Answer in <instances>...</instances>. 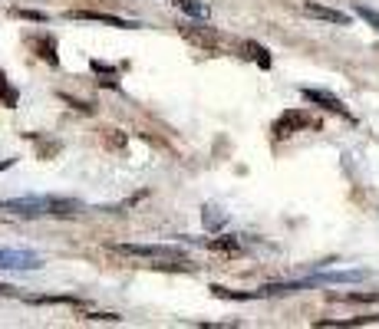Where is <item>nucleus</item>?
<instances>
[{"label":"nucleus","mask_w":379,"mask_h":329,"mask_svg":"<svg viewBox=\"0 0 379 329\" xmlns=\"http://www.w3.org/2000/svg\"><path fill=\"white\" fill-rule=\"evenodd\" d=\"M89 66H92L96 73H106V76H113V73H116V66H109V63H99V60H92Z\"/></svg>","instance_id":"obj_18"},{"label":"nucleus","mask_w":379,"mask_h":329,"mask_svg":"<svg viewBox=\"0 0 379 329\" xmlns=\"http://www.w3.org/2000/svg\"><path fill=\"white\" fill-rule=\"evenodd\" d=\"M205 247L218 250V254H235L241 244H237V237H211V240H205Z\"/></svg>","instance_id":"obj_13"},{"label":"nucleus","mask_w":379,"mask_h":329,"mask_svg":"<svg viewBox=\"0 0 379 329\" xmlns=\"http://www.w3.org/2000/svg\"><path fill=\"white\" fill-rule=\"evenodd\" d=\"M237 46H241V53H244L251 63H257L261 70H271V53H267V46H261V43H254V40H241Z\"/></svg>","instance_id":"obj_9"},{"label":"nucleus","mask_w":379,"mask_h":329,"mask_svg":"<svg viewBox=\"0 0 379 329\" xmlns=\"http://www.w3.org/2000/svg\"><path fill=\"white\" fill-rule=\"evenodd\" d=\"M300 96L307 102H317V106H323V109H330V112H340V116H347V106L333 96V92H327V89H310V86H304L300 89Z\"/></svg>","instance_id":"obj_7"},{"label":"nucleus","mask_w":379,"mask_h":329,"mask_svg":"<svg viewBox=\"0 0 379 329\" xmlns=\"http://www.w3.org/2000/svg\"><path fill=\"white\" fill-rule=\"evenodd\" d=\"M0 293H4V297H17V290L7 287V283H0Z\"/></svg>","instance_id":"obj_19"},{"label":"nucleus","mask_w":379,"mask_h":329,"mask_svg":"<svg viewBox=\"0 0 379 329\" xmlns=\"http://www.w3.org/2000/svg\"><path fill=\"white\" fill-rule=\"evenodd\" d=\"M313 125H320L310 112H304V109H290V112H284L280 119L274 122V135L277 139H287V135H294V132H300V129H313Z\"/></svg>","instance_id":"obj_3"},{"label":"nucleus","mask_w":379,"mask_h":329,"mask_svg":"<svg viewBox=\"0 0 379 329\" xmlns=\"http://www.w3.org/2000/svg\"><path fill=\"white\" fill-rule=\"evenodd\" d=\"M13 17H20V20H33V23H46V13L40 11H27V7H13Z\"/></svg>","instance_id":"obj_14"},{"label":"nucleus","mask_w":379,"mask_h":329,"mask_svg":"<svg viewBox=\"0 0 379 329\" xmlns=\"http://www.w3.org/2000/svg\"><path fill=\"white\" fill-rule=\"evenodd\" d=\"M0 211L17 214V218H73V214H82L86 204L76 198H63V194H23V198L0 201Z\"/></svg>","instance_id":"obj_1"},{"label":"nucleus","mask_w":379,"mask_h":329,"mask_svg":"<svg viewBox=\"0 0 379 329\" xmlns=\"http://www.w3.org/2000/svg\"><path fill=\"white\" fill-rule=\"evenodd\" d=\"M165 4H175V0H165Z\"/></svg>","instance_id":"obj_20"},{"label":"nucleus","mask_w":379,"mask_h":329,"mask_svg":"<svg viewBox=\"0 0 379 329\" xmlns=\"http://www.w3.org/2000/svg\"><path fill=\"white\" fill-rule=\"evenodd\" d=\"M178 30H182L185 40H192L195 46H201V50H218V33L211 30V27H195V23H178Z\"/></svg>","instance_id":"obj_6"},{"label":"nucleus","mask_w":379,"mask_h":329,"mask_svg":"<svg viewBox=\"0 0 379 329\" xmlns=\"http://www.w3.org/2000/svg\"><path fill=\"white\" fill-rule=\"evenodd\" d=\"M330 299H349V303H373L379 293H347V297H330Z\"/></svg>","instance_id":"obj_16"},{"label":"nucleus","mask_w":379,"mask_h":329,"mask_svg":"<svg viewBox=\"0 0 379 329\" xmlns=\"http://www.w3.org/2000/svg\"><path fill=\"white\" fill-rule=\"evenodd\" d=\"M30 46L37 50L40 60H46L50 66H60V56H56V43H53V37H33Z\"/></svg>","instance_id":"obj_11"},{"label":"nucleus","mask_w":379,"mask_h":329,"mask_svg":"<svg viewBox=\"0 0 379 329\" xmlns=\"http://www.w3.org/2000/svg\"><path fill=\"white\" fill-rule=\"evenodd\" d=\"M0 102L7 106V109H17V102H20V96H17V89L11 86V80L0 73Z\"/></svg>","instance_id":"obj_12"},{"label":"nucleus","mask_w":379,"mask_h":329,"mask_svg":"<svg viewBox=\"0 0 379 329\" xmlns=\"http://www.w3.org/2000/svg\"><path fill=\"white\" fill-rule=\"evenodd\" d=\"M106 145H113V149H125V135L119 129H106Z\"/></svg>","instance_id":"obj_15"},{"label":"nucleus","mask_w":379,"mask_h":329,"mask_svg":"<svg viewBox=\"0 0 379 329\" xmlns=\"http://www.w3.org/2000/svg\"><path fill=\"white\" fill-rule=\"evenodd\" d=\"M66 20L103 23V27H116V30H139V20H123V17H113V13H99V11H66Z\"/></svg>","instance_id":"obj_4"},{"label":"nucleus","mask_w":379,"mask_h":329,"mask_svg":"<svg viewBox=\"0 0 379 329\" xmlns=\"http://www.w3.org/2000/svg\"><path fill=\"white\" fill-rule=\"evenodd\" d=\"M113 250L142 260H185V254L178 247H162V244H113Z\"/></svg>","instance_id":"obj_2"},{"label":"nucleus","mask_w":379,"mask_h":329,"mask_svg":"<svg viewBox=\"0 0 379 329\" xmlns=\"http://www.w3.org/2000/svg\"><path fill=\"white\" fill-rule=\"evenodd\" d=\"M366 280V270H337V273H320L313 283H359Z\"/></svg>","instance_id":"obj_10"},{"label":"nucleus","mask_w":379,"mask_h":329,"mask_svg":"<svg viewBox=\"0 0 379 329\" xmlns=\"http://www.w3.org/2000/svg\"><path fill=\"white\" fill-rule=\"evenodd\" d=\"M356 13H359V17H363V20H366V23H373V27H376V30H379V13H376V11H369V7H363V4H356Z\"/></svg>","instance_id":"obj_17"},{"label":"nucleus","mask_w":379,"mask_h":329,"mask_svg":"<svg viewBox=\"0 0 379 329\" xmlns=\"http://www.w3.org/2000/svg\"><path fill=\"white\" fill-rule=\"evenodd\" d=\"M37 267H43V260L33 250H0V270H37Z\"/></svg>","instance_id":"obj_5"},{"label":"nucleus","mask_w":379,"mask_h":329,"mask_svg":"<svg viewBox=\"0 0 379 329\" xmlns=\"http://www.w3.org/2000/svg\"><path fill=\"white\" fill-rule=\"evenodd\" d=\"M304 13H307V17H317V20L337 23V27H349V13L330 11V7H320V4H304Z\"/></svg>","instance_id":"obj_8"}]
</instances>
